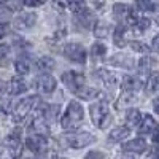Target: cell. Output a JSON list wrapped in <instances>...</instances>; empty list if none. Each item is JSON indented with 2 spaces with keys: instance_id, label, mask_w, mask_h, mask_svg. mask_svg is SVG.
Returning <instances> with one entry per match:
<instances>
[{
  "instance_id": "6da1fadb",
  "label": "cell",
  "mask_w": 159,
  "mask_h": 159,
  "mask_svg": "<svg viewBox=\"0 0 159 159\" xmlns=\"http://www.w3.org/2000/svg\"><path fill=\"white\" fill-rule=\"evenodd\" d=\"M81 121H83V107L78 102L72 100L69 103V108L65 111V115L61 118V126L64 129L70 130V129H76L81 124Z\"/></svg>"
},
{
  "instance_id": "7a4b0ae2",
  "label": "cell",
  "mask_w": 159,
  "mask_h": 159,
  "mask_svg": "<svg viewBox=\"0 0 159 159\" xmlns=\"http://www.w3.org/2000/svg\"><path fill=\"white\" fill-rule=\"evenodd\" d=\"M89 113H91V119L97 127H105V121L108 118V105L107 102H96L89 107Z\"/></svg>"
},
{
  "instance_id": "3957f363",
  "label": "cell",
  "mask_w": 159,
  "mask_h": 159,
  "mask_svg": "<svg viewBox=\"0 0 159 159\" xmlns=\"http://www.w3.org/2000/svg\"><path fill=\"white\" fill-rule=\"evenodd\" d=\"M38 103V99L37 96H29V97H24L18 105H16V108L15 111H13V119H15L16 123L22 121V119L27 116L30 113V110L35 107V105Z\"/></svg>"
},
{
  "instance_id": "277c9868",
  "label": "cell",
  "mask_w": 159,
  "mask_h": 159,
  "mask_svg": "<svg viewBox=\"0 0 159 159\" xmlns=\"http://www.w3.org/2000/svg\"><path fill=\"white\" fill-rule=\"evenodd\" d=\"M65 142H67V145L70 148H84L88 147V145L94 143L96 142V137L89 134V132H76V134H69L67 137H65Z\"/></svg>"
},
{
  "instance_id": "5b68a950",
  "label": "cell",
  "mask_w": 159,
  "mask_h": 159,
  "mask_svg": "<svg viewBox=\"0 0 159 159\" xmlns=\"http://www.w3.org/2000/svg\"><path fill=\"white\" fill-rule=\"evenodd\" d=\"M64 54L76 64H84L86 62V49L80 43H67L64 48Z\"/></svg>"
},
{
  "instance_id": "8992f818",
  "label": "cell",
  "mask_w": 159,
  "mask_h": 159,
  "mask_svg": "<svg viewBox=\"0 0 159 159\" xmlns=\"http://www.w3.org/2000/svg\"><path fill=\"white\" fill-rule=\"evenodd\" d=\"M25 147H27L32 153H35V154H42L43 151L48 150V140L43 135L30 134L27 139H25Z\"/></svg>"
},
{
  "instance_id": "52a82bcc",
  "label": "cell",
  "mask_w": 159,
  "mask_h": 159,
  "mask_svg": "<svg viewBox=\"0 0 159 159\" xmlns=\"http://www.w3.org/2000/svg\"><path fill=\"white\" fill-rule=\"evenodd\" d=\"M62 81L65 83V86H67L72 92L76 94V92L84 86V76L81 73H76V72H65L62 75Z\"/></svg>"
},
{
  "instance_id": "ba28073f",
  "label": "cell",
  "mask_w": 159,
  "mask_h": 159,
  "mask_svg": "<svg viewBox=\"0 0 159 159\" xmlns=\"http://www.w3.org/2000/svg\"><path fill=\"white\" fill-rule=\"evenodd\" d=\"M5 145H7L10 154L15 159H18L21 156V153H22V142H21V137H19V132H13V134H10L5 139Z\"/></svg>"
},
{
  "instance_id": "9c48e42d",
  "label": "cell",
  "mask_w": 159,
  "mask_h": 159,
  "mask_svg": "<svg viewBox=\"0 0 159 159\" xmlns=\"http://www.w3.org/2000/svg\"><path fill=\"white\" fill-rule=\"evenodd\" d=\"M35 21H37V16L34 13H22V15H19L15 19V27L19 29V30L21 29H30L35 24Z\"/></svg>"
},
{
  "instance_id": "30bf717a",
  "label": "cell",
  "mask_w": 159,
  "mask_h": 159,
  "mask_svg": "<svg viewBox=\"0 0 159 159\" xmlns=\"http://www.w3.org/2000/svg\"><path fill=\"white\" fill-rule=\"evenodd\" d=\"M139 129H140V134H154V132L159 129V126H157V123L154 121L153 116L145 115V116L142 118V123H140Z\"/></svg>"
},
{
  "instance_id": "8fae6325",
  "label": "cell",
  "mask_w": 159,
  "mask_h": 159,
  "mask_svg": "<svg viewBox=\"0 0 159 159\" xmlns=\"http://www.w3.org/2000/svg\"><path fill=\"white\" fill-rule=\"evenodd\" d=\"M24 91H27V84H25V81L22 78L15 76V78L10 80V83H8V92L10 94L18 96V94H22Z\"/></svg>"
},
{
  "instance_id": "7c38bea8",
  "label": "cell",
  "mask_w": 159,
  "mask_h": 159,
  "mask_svg": "<svg viewBox=\"0 0 159 159\" xmlns=\"http://www.w3.org/2000/svg\"><path fill=\"white\" fill-rule=\"evenodd\" d=\"M124 151H129V153H143L145 150H147V142H145L143 139H134V140H129L127 143H124Z\"/></svg>"
},
{
  "instance_id": "4fadbf2b",
  "label": "cell",
  "mask_w": 159,
  "mask_h": 159,
  "mask_svg": "<svg viewBox=\"0 0 159 159\" xmlns=\"http://www.w3.org/2000/svg\"><path fill=\"white\" fill-rule=\"evenodd\" d=\"M38 81H40L38 84H40V88H42V91L46 92V94H51V92L56 89V86H57L54 76H51V75H43Z\"/></svg>"
},
{
  "instance_id": "5bb4252c",
  "label": "cell",
  "mask_w": 159,
  "mask_h": 159,
  "mask_svg": "<svg viewBox=\"0 0 159 159\" xmlns=\"http://www.w3.org/2000/svg\"><path fill=\"white\" fill-rule=\"evenodd\" d=\"M130 134V129L127 126H121V127H115L110 132V142H123L127 135Z\"/></svg>"
},
{
  "instance_id": "9a60e30c",
  "label": "cell",
  "mask_w": 159,
  "mask_h": 159,
  "mask_svg": "<svg viewBox=\"0 0 159 159\" xmlns=\"http://www.w3.org/2000/svg\"><path fill=\"white\" fill-rule=\"evenodd\" d=\"M30 129H32V132L30 134H37V135H43V137H46L48 135V123L46 121H43V119H34V123H32V126H30Z\"/></svg>"
},
{
  "instance_id": "2e32d148",
  "label": "cell",
  "mask_w": 159,
  "mask_h": 159,
  "mask_svg": "<svg viewBox=\"0 0 159 159\" xmlns=\"http://www.w3.org/2000/svg\"><path fill=\"white\" fill-rule=\"evenodd\" d=\"M126 121H127V127H137L142 123V113L137 108H130L126 113Z\"/></svg>"
},
{
  "instance_id": "e0dca14e",
  "label": "cell",
  "mask_w": 159,
  "mask_h": 159,
  "mask_svg": "<svg viewBox=\"0 0 159 159\" xmlns=\"http://www.w3.org/2000/svg\"><path fill=\"white\" fill-rule=\"evenodd\" d=\"M111 65H118V67H126V69H132L134 67V61L127 56H123V54H116L113 56L110 61H108Z\"/></svg>"
},
{
  "instance_id": "ac0fdd59",
  "label": "cell",
  "mask_w": 159,
  "mask_h": 159,
  "mask_svg": "<svg viewBox=\"0 0 159 159\" xmlns=\"http://www.w3.org/2000/svg\"><path fill=\"white\" fill-rule=\"evenodd\" d=\"M113 15H115L116 19L123 21V19H126V18L130 16V8L127 5H124V3H116L113 7Z\"/></svg>"
},
{
  "instance_id": "d6986e66",
  "label": "cell",
  "mask_w": 159,
  "mask_h": 159,
  "mask_svg": "<svg viewBox=\"0 0 159 159\" xmlns=\"http://www.w3.org/2000/svg\"><path fill=\"white\" fill-rule=\"evenodd\" d=\"M35 67H37L38 70L48 72V70H51L52 67H54V61H52L51 57H48V56H42V57H38V59H37Z\"/></svg>"
},
{
  "instance_id": "ffe728a7",
  "label": "cell",
  "mask_w": 159,
  "mask_h": 159,
  "mask_svg": "<svg viewBox=\"0 0 159 159\" xmlns=\"http://www.w3.org/2000/svg\"><path fill=\"white\" fill-rule=\"evenodd\" d=\"M139 88H140V81L137 78H134V76H124V80H123V89L124 91L132 92V91H137Z\"/></svg>"
},
{
  "instance_id": "44dd1931",
  "label": "cell",
  "mask_w": 159,
  "mask_h": 159,
  "mask_svg": "<svg viewBox=\"0 0 159 159\" xmlns=\"http://www.w3.org/2000/svg\"><path fill=\"white\" fill-rule=\"evenodd\" d=\"M76 16H78V21L81 22L84 27H88L89 25V22L94 19V16H92V13L89 11V10H86V8H81L80 11H76Z\"/></svg>"
},
{
  "instance_id": "7402d4cb",
  "label": "cell",
  "mask_w": 159,
  "mask_h": 159,
  "mask_svg": "<svg viewBox=\"0 0 159 159\" xmlns=\"http://www.w3.org/2000/svg\"><path fill=\"white\" fill-rule=\"evenodd\" d=\"M157 91H159V73H154L147 81V92L148 94H154Z\"/></svg>"
},
{
  "instance_id": "603a6c76",
  "label": "cell",
  "mask_w": 159,
  "mask_h": 159,
  "mask_svg": "<svg viewBox=\"0 0 159 159\" xmlns=\"http://www.w3.org/2000/svg\"><path fill=\"white\" fill-rule=\"evenodd\" d=\"M150 25H151V21L147 19V18H139L135 22H134V30L137 34H143L145 30H148L150 29Z\"/></svg>"
},
{
  "instance_id": "cb8c5ba5",
  "label": "cell",
  "mask_w": 159,
  "mask_h": 159,
  "mask_svg": "<svg viewBox=\"0 0 159 159\" xmlns=\"http://www.w3.org/2000/svg\"><path fill=\"white\" fill-rule=\"evenodd\" d=\"M15 69H16L18 73L24 75V73H27V72H29L30 64H29V61L25 59V57H19V59H16V62H15Z\"/></svg>"
},
{
  "instance_id": "d4e9b609",
  "label": "cell",
  "mask_w": 159,
  "mask_h": 159,
  "mask_svg": "<svg viewBox=\"0 0 159 159\" xmlns=\"http://www.w3.org/2000/svg\"><path fill=\"white\" fill-rule=\"evenodd\" d=\"M76 96H80L81 99H86V100H89V99H92L94 96H97V89H94V88H86V86H83L81 89H80V91L76 92Z\"/></svg>"
},
{
  "instance_id": "484cf974",
  "label": "cell",
  "mask_w": 159,
  "mask_h": 159,
  "mask_svg": "<svg viewBox=\"0 0 159 159\" xmlns=\"http://www.w3.org/2000/svg\"><path fill=\"white\" fill-rule=\"evenodd\" d=\"M57 113H59V107H57V105H51V107H48L45 110V119H46V123L54 121Z\"/></svg>"
},
{
  "instance_id": "4316f807",
  "label": "cell",
  "mask_w": 159,
  "mask_h": 159,
  "mask_svg": "<svg viewBox=\"0 0 159 159\" xmlns=\"http://www.w3.org/2000/svg\"><path fill=\"white\" fill-rule=\"evenodd\" d=\"M91 52H92V56H94V57H102L105 52H107V46L102 45V43H94V45H92Z\"/></svg>"
},
{
  "instance_id": "83f0119b",
  "label": "cell",
  "mask_w": 159,
  "mask_h": 159,
  "mask_svg": "<svg viewBox=\"0 0 159 159\" xmlns=\"http://www.w3.org/2000/svg\"><path fill=\"white\" fill-rule=\"evenodd\" d=\"M124 27L123 25H118L116 27V32H115V43L118 46H124Z\"/></svg>"
},
{
  "instance_id": "f1b7e54d",
  "label": "cell",
  "mask_w": 159,
  "mask_h": 159,
  "mask_svg": "<svg viewBox=\"0 0 159 159\" xmlns=\"http://www.w3.org/2000/svg\"><path fill=\"white\" fill-rule=\"evenodd\" d=\"M153 65H154V62H153L150 57H143V59L139 62V69H140L142 73H147L148 70H151Z\"/></svg>"
},
{
  "instance_id": "f546056e",
  "label": "cell",
  "mask_w": 159,
  "mask_h": 159,
  "mask_svg": "<svg viewBox=\"0 0 159 159\" xmlns=\"http://www.w3.org/2000/svg\"><path fill=\"white\" fill-rule=\"evenodd\" d=\"M65 5H67L69 8L75 10V11H80L83 8V3H84V0H64Z\"/></svg>"
},
{
  "instance_id": "4dcf8cb0",
  "label": "cell",
  "mask_w": 159,
  "mask_h": 159,
  "mask_svg": "<svg viewBox=\"0 0 159 159\" xmlns=\"http://www.w3.org/2000/svg\"><path fill=\"white\" fill-rule=\"evenodd\" d=\"M108 25L107 24H103V22H99L97 24V27H96V35L97 37H107L108 35Z\"/></svg>"
},
{
  "instance_id": "1f68e13d",
  "label": "cell",
  "mask_w": 159,
  "mask_h": 159,
  "mask_svg": "<svg viewBox=\"0 0 159 159\" xmlns=\"http://www.w3.org/2000/svg\"><path fill=\"white\" fill-rule=\"evenodd\" d=\"M130 48L135 52H148V46H145L140 42H130Z\"/></svg>"
},
{
  "instance_id": "d6a6232c",
  "label": "cell",
  "mask_w": 159,
  "mask_h": 159,
  "mask_svg": "<svg viewBox=\"0 0 159 159\" xmlns=\"http://www.w3.org/2000/svg\"><path fill=\"white\" fill-rule=\"evenodd\" d=\"M84 159H105V154L102 151H89L84 156Z\"/></svg>"
},
{
  "instance_id": "836d02e7",
  "label": "cell",
  "mask_w": 159,
  "mask_h": 159,
  "mask_svg": "<svg viewBox=\"0 0 159 159\" xmlns=\"http://www.w3.org/2000/svg\"><path fill=\"white\" fill-rule=\"evenodd\" d=\"M10 52V45H0V61H3Z\"/></svg>"
},
{
  "instance_id": "e575fe53",
  "label": "cell",
  "mask_w": 159,
  "mask_h": 159,
  "mask_svg": "<svg viewBox=\"0 0 159 159\" xmlns=\"http://www.w3.org/2000/svg\"><path fill=\"white\" fill-rule=\"evenodd\" d=\"M43 3H45V0H24L25 7H40Z\"/></svg>"
},
{
  "instance_id": "d590c367",
  "label": "cell",
  "mask_w": 159,
  "mask_h": 159,
  "mask_svg": "<svg viewBox=\"0 0 159 159\" xmlns=\"http://www.w3.org/2000/svg\"><path fill=\"white\" fill-rule=\"evenodd\" d=\"M151 48H153V51L159 52V34L153 38V42H151Z\"/></svg>"
},
{
  "instance_id": "8d00e7d4",
  "label": "cell",
  "mask_w": 159,
  "mask_h": 159,
  "mask_svg": "<svg viewBox=\"0 0 159 159\" xmlns=\"http://www.w3.org/2000/svg\"><path fill=\"white\" fill-rule=\"evenodd\" d=\"M7 35V25L5 24H0V38Z\"/></svg>"
},
{
  "instance_id": "74e56055",
  "label": "cell",
  "mask_w": 159,
  "mask_h": 159,
  "mask_svg": "<svg viewBox=\"0 0 159 159\" xmlns=\"http://www.w3.org/2000/svg\"><path fill=\"white\" fill-rule=\"evenodd\" d=\"M153 142H156V143H159V129L153 134Z\"/></svg>"
},
{
  "instance_id": "f35d334b",
  "label": "cell",
  "mask_w": 159,
  "mask_h": 159,
  "mask_svg": "<svg viewBox=\"0 0 159 159\" xmlns=\"http://www.w3.org/2000/svg\"><path fill=\"white\" fill-rule=\"evenodd\" d=\"M154 111H156V113L159 115V97H157V99L154 100Z\"/></svg>"
},
{
  "instance_id": "ab89813d",
  "label": "cell",
  "mask_w": 159,
  "mask_h": 159,
  "mask_svg": "<svg viewBox=\"0 0 159 159\" xmlns=\"http://www.w3.org/2000/svg\"><path fill=\"white\" fill-rule=\"evenodd\" d=\"M3 89V83H2V80H0V91Z\"/></svg>"
},
{
  "instance_id": "60d3db41",
  "label": "cell",
  "mask_w": 159,
  "mask_h": 159,
  "mask_svg": "<svg viewBox=\"0 0 159 159\" xmlns=\"http://www.w3.org/2000/svg\"><path fill=\"white\" fill-rule=\"evenodd\" d=\"M2 2H7V0H0V3H2Z\"/></svg>"
},
{
  "instance_id": "b9f144b4",
  "label": "cell",
  "mask_w": 159,
  "mask_h": 159,
  "mask_svg": "<svg viewBox=\"0 0 159 159\" xmlns=\"http://www.w3.org/2000/svg\"><path fill=\"white\" fill-rule=\"evenodd\" d=\"M0 153H2V147H0Z\"/></svg>"
},
{
  "instance_id": "7bdbcfd3",
  "label": "cell",
  "mask_w": 159,
  "mask_h": 159,
  "mask_svg": "<svg viewBox=\"0 0 159 159\" xmlns=\"http://www.w3.org/2000/svg\"><path fill=\"white\" fill-rule=\"evenodd\" d=\"M61 159H64V157H61Z\"/></svg>"
}]
</instances>
